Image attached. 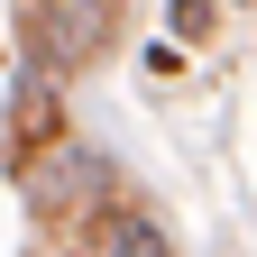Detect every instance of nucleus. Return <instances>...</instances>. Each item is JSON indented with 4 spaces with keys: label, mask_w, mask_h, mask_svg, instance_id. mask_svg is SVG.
<instances>
[{
    "label": "nucleus",
    "mask_w": 257,
    "mask_h": 257,
    "mask_svg": "<svg viewBox=\"0 0 257 257\" xmlns=\"http://www.w3.org/2000/svg\"><path fill=\"white\" fill-rule=\"evenodd\" d=\"M202 19H211V0H175V28H184V37H202Z\"/></svg>",
    "instance_id": "obj_2"
},
{
    "label": "nucleus",
    "mask_w": 257,
    "mask_h": 257,
    "mask_svg": "<svg viewBox=\"0 0 257 257\" xmlns=\"http://www.w3.org/2000/svg\"><path fill=\"white\" fill-rule=\"evenodd\" d=\"M101 257H166V230H156V220H110Z\"/></svg>",
    "instance_id": "obj_1"
}]
</instances>
